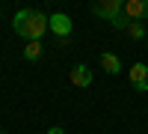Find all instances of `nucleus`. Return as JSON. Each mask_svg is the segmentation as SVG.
Wrapping results in <instances>:
<instances>
[{
	"label": "nucleus",
	"mask_w": 148,
	"mask_h": 134,
	"mask_svg": "<svg viewBox=\"0 0 148 134\" xmlns=\"http://www.w3.org/2000/svg\"><path fill=\"white\" fill-rule=\"evenodd\" d=\"M0 134H6V131H0Z\"/></svg>",
	"instance_id": "nucleus-13"
},
{
	"label": "nucleus",
	"mask_w": 148,
	"mask_h": 134,
	"mask_svg": "<svg viewBox=\"0 0 148 134\" xmlns=\"http://www.w3.org/2000/svg\"><path fill=\"white\" fill-rule=\"evenodd\" d=\"M47 30L53 36H59V39H68L71 36V18L62 15V12H53V15L47 18Z\"/></svg>",
	"instance_id": "nucleus-2"
},
{
	"label": "nucleus",
	"mask_w": 148,
	"mask_h": 134,
	"mask_svg": "<svg viewBox=\"0 0 148 134\" xmlns=\"http://www.w3.org/2000/svg\"><path fill=\"white\" fill-rule=\"evenodd\" d=\"M101 66H104V72H110V75H119L121 72V63H119V57L116 54H101Z\"/></svg>",
	"instance_id": "nucleus-7"
},
{
	"label": "nucleus",
	"mask_w": 148,
	"mask_h": 134,
	"mask_svg": "<svg viewBox=\"0 0 148 134\" xmlns=\"http://www.w3.org/2000/svg\"><path fill=\"white\" fill-rule=\"evenodd\" d=\"M71 83H74V87H89V83H92V72L86 66H74L71 69Z\"/></svg>",
	"instance_id": "nucleus-6"
},
{
	"label": "nucleus",
	"mask_w": 148,
	"mask_h": 134,
	"mask_svg": "<svg viewBox=\"0 0 148 134\" xmlns=\"http://www.w3.org/2000/svg\"><path fill=\"white\" fill-rule=\"evenodd\" d=\"M110 24H113V27H116V30H127V24H130V21H127L125 15H116V18H113V21H110Z\"/></svg>",
	"instance_id": "nucleus-10"
},
{
	"label": "nucleus",
	"mask_w": 148,
	"mask_h": 134,
	"mask_svg": "<svg viewBox=\"0 0 148 134\" xmlns=\"http://www.w3.org/2000/svg\"><path fill=\"white\" fill-rule=\"evenodd\" d=\"M145 15H148V3H145Z\"/></svg>",
	"instance_id": "nucleus-12"
},
{
	"label": "nucleus",
	"mask_w": 148,
	"mask_h": 134,
	"mask_svg": "<svg viewBox=\"0 0 148 134\" xmlns=\"http://www.w3.org/2000/svg\"><path fill=\"white\" fill-rule=\"evenodd\" d=\"M42 42H27V48H24V60H30V63H36V60L42 57Z\"/></svg>",
	"instance_id": "nucleus-8"
},
{
	"label": "nucleus",
	"mask_w": 148,
	"mask_h": 134,
	"mask_svg": "<svg viewBox=\"0 0 148 134\" xmlns=\"http://www.w3.org/2000/svg\"><path fill=\"white\" fill-rule=\"evenodd\" d=\"M127 75H130V83H133V90H139V92H148V66H145V63H133Z\"/></svg>",
	"instance_id": "nucleus-3"
},
{
	"label": "nucleus",
	"mask_w": 148,
	"mask_h": 134,
	"mask_svg": "<svg viewBox=\"0 0 148 134\" xmlns=\"http://www.w3.org/2000/svg\"><path fill=\"white\" fill-rule=\"evenodd\" d=\"M127 33L133 36V39H142V36H145V27H142L139 21H130V24H127Z\"/></svg>",
	"instance_id": "nucleus-9"
},
{
	"label": "nucleus",
	"mask_w": 148,
	"mask_h": 134,
	"mask_svg": "<svg viewBox=\"0 0 148 134\" xmlns=\"http://www.w3.org/2000/svg\"><path fill=\"white\" fill-rule=\"evenodd\" d=\"M121 0H101V3H95L92 6V12L95 15H101V18H107V21H113L116 15H121Z\"/></svg>",
	"instance_id": "nucleus-4"
},
{
	"label": "nucleus",
	"mask_w": 148,
	"mask_h": 134,
	"mask_svg": "<svg viewBox=\"0 0 148 134\" xmlns=\"http://www.w3.org/2000/svg\"><path fill=\"white\" fill-rule=\"evenodd\" d=\"M47 134H65V128H59V125H53V128H47Z\"/></svg>",
	"instance_id": "nucleus-11"
},
{
	"label": "nucleus",
	"mask_w": 148,
	"mask_h": 134,
	"mask_svg": "<svg viewBox=\"0 0 148 134\" xmlns=\"http://www.w3.org/2000/svg\"><path fill=\"white\" fill-rule=\"evenodd\" d=\"M12 24H15V33L27 42H42V36L47 33V15L39 9H21Z\"/></svg>",
	"instance_id": "nucleus-1"
},
{
	"label": "nucleus",
	"mask_w": 148,
	"mask_h": 134,
	"mask_svg": "<svg viewBox=\"0 0 148 134\" xmlns=\"http://www.w3.org/2000/svg\"><path fill=\"white\" fill-rule=\"evenodd\" d=\"M121 15H125L127 21H139V18H145V3L142 0H125Z\"/></svg>",
	"instance_id": "nucleus-5"
}]
</instances>
